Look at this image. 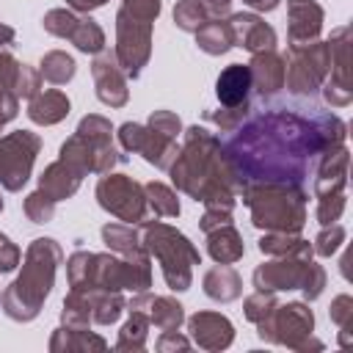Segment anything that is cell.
<instances>
[{
  "label": "cell",
  "instance_id": "obj_1",
  "mask_svg": "<svg viewBox=\"0 0 353 353\" xmlns=\"http://www.w3.org/2000/svg\"><path fill=\"white\" fill-rule=\"evenodd\" d=\"M347 124L320 108L262 105L221 138V154L240 196L248 185H303L320 157L345 143Z\"/></svg>",
  "mask_w": 353,
  "mask_h": 353
},
{
  "label": "cell",
  "instance_id": "obj_2",
  "mask_svg": "<svg viewBox=\"0 0 353 353\" xmlns=\"http://www.w3.org/2000/svg\"><path fill=\"white\" fill-rule=\"evenodd\" d=\"M182 135V146L174 163L168 165L176 190L188 193L193 201H201L204 207L234 210L237 190L221 154V138L199 124L188 127Z\"/></svg>",
  "mask_w": 353,
  "mask_h": 353
},
{
  "label": "cell",
  "instance_id": "obj_3",
  "mask_svg": "<svg viewBox=\"0 0 353 353\" xmlns=\"http://www.w3.org/2000/svg\"><path fill=\"white\" fill-rule=\"evenodd\" d=\"M63 262V248L52 237H36L25 248L19 276L3 290V312L17 323H30L39 317L44 301L55 287L58 265Z\"/></svg>",
  "mask_w": 353,
  "mask_h": 353
},
{
  "label": "cell",
  "instance_id": "obj_4",
  "mask_svg": "<svg viewBox=\"0 0 353 353\" xmlns=\"http://www.w3.org/2000/svg\"><path fill=\"white\" fill-rule=\"evenodd\" d=\"M66 276L72 290H110V292H146L152 287V262L143 256H121V254H94L74 251L66 259Z\"/></svg>",
  "mask_w": 353,
  "mask_h": 353
},
{
  "label": "cell",
  "instance_id": "obj_5",
  "mask_svg": "<svg viewBox=\"0 0 353 353\" xmlns=\"http://www.w3.org/2000/svg\"><path fill=\"white\" fill-rule=\"evenodd\" d=\"M251 223L262 232H301L306 226L303 185H248L240 190Z\"/></svg>",
  "mask_w": 353,
  "mask_h": 353
},
{
  "label": "cell",
  "instance_id": "obj_6",
  "mask_svg": "<svg viewBox=\"0 0 353 353\" xmlns=\"http://www.w3.org/2000/svg\"><path fill=\"white\" fill-rule=\"evenodd\" d=\"M138 232L146 254L160 262L168 290L185 292L193 284V265H201L199 248L176 226L163 221H141Z\"/></svg>",
  "mask_w": 353,
  "mask_h": 353
},
{
  "label": "cell",
  "instance_id": "obj_7",
  "mask_svg": "<svg viewBox=\"0 0 353 353\" xmlns=\"http://www.w3.org/2000/svg\"><path fill=\"white\" fill-rule=\"evenodd\" d=\"M256 290L279 292V290H301L306 301H317L325 290V270L314 259L303 256H273L256 265L251 276Z\"/></svg>",
  "mask_w": 353,
  "mask_h": 353
},
{
  "label": "cell",
  "instance_id": "obj_8",
  "mask_svg": "<svg viewBox=\"0 0 353 353\" xmlns=\"http://www.w3.org/2000/svg\"><path fill=\"white\" fill-rule=\"evenodd\" d=\"M328 41H303L290 44L287 61H284V85L295 97H312L323 88L328 77Z\"/></svg>",
  "mask_w": 353,
  "mask_h": 353
},
{
  "label": "cell",
  "instance_id": "obj_9",
  "mask_svg": "<svg viewBox=\"0 0 353 353\" xmlns=\"http://www.w3.org/2000/svg\"><path fill=\"white\" fill-rule=\"evenodd\" d=\"M314 331V312L309 309V301H290L279 303L265 320L256 323V334L262 342L284 345L290 350H301V345Z\"/></svg>",
  "mask_w": 353,
  "mask_h": 353
},
{
  "label": "cell",
  "instance_id": "obj_10",
  "mask_svg": "<svg viewBox=\"0 0 353 353\" xmlns=\"http://www.w3.org/2000/svg\"><path fill=\"white\" fill-rule=\"evenodd\" d=\"M41 152V138L30 130H14L0 135V188L17 193L28 185L33 163Z\"/></svg>",
  "mask_w": 353,
  "mask_h": 353
},
{
  "label": "cell",
  "instance_id": "obj_11",
  "mask_svg": "<svg viewBox=\"0 0 353 353\" xmlns=\"http://www.w3.org/2000/svg\"><path fill=\"white\" fill-rule=\"evenodd\" d=\"M152 25L146 19H138L127 14L124 8L116 11V47L113 55L127 77H141L143 66L152 58Z\"/></svg>",
  "mask_w": 353,
  "mask_h": 353
},
{
  "label": "cell",
  "instance_id": "obj_12",
  "mask_svg": "<svg viewBox=\"0 0 353 353\" xmlns=\"http://www.w3.org/2000/svg\"><path fill=\"white\" fill-rule=\"evenodd\" d=\"M97 201L105 212L116 215L124 223H141L146 218V193L143 185L135 182L127 174H102V179L97 182Z\"/></svg>",
  "mask_w": 353,
  "mask_h": 353
},
{
  "label": "cell",
  "instance_id": "obj_13",
  "mask_svg": "<svg viewBox=\"0 0 353 353\" xmlns=\"http://www.w3.org/2000/svg\"><path fill=\"white\" fill-rule=\"evenodd\" d=\"M41 25L50 36L69 39L85 55H97V52L105 50V30L88 14H77L72 8H50L44 14Z\"/></svg>",
  "mask_w": 353,
  "mask_h": 353
},
{
  "label": "cell",
  "instance_id": "obj_14",
  "mask_svg": "<svg viewBox=\"0 0 353 353\" xmlns=\"http://www.w3.org/2000/svg\"><path fill=\"white\" fill-rule=\"evenodd\" d=\"M350 28L339 25L331 30L328 39V77L323 83V97L331 108H345L353 99V80H350Z\"/></svg>",
  "mask_w": 353,
  "mask_h": 353
},
{
  "label": "cell",
  "instance_id": "obj_15",
  "mask_svg": "<svg viewBox=\"0 0 353 353\" xmlns=\"http://www.w3.org/2000/svg\"><path fill=\"white\" fill-rule=\"evenodd\" d=\"M116 135H119V143H121L124 152H135L146 163H152L154 168H163V171H168V165L174 163V157L179 152L174 138H165V135L154 132L149 124L124 121Z\"/></svg>",
  "mask_w": 353,
  "mask_h": 353
},
{
  "label": "cell",
  "instance_id": "obj_16",
  "mask_svg": "<svg viewBox=\"0 0 353 353\" xmlns=\"http://www.w3.org/2000/svg\"><path fill=\"white\" fill-rule=\"evenodd\" d=\"M91 77H94V91L97 99L108 108H124L130 102V88H127V74L119 66L116 55L110 50L97 52L91 61Z\"/></svg>",
  "mask_w": 353,
  "mask_h": 353
},
{
  "label": "cell",
  "instance_id": "obj_17",
  "mask_svg": "<svg viewBox=\"0 0 353 353\" xmlns=\"http://www.w3.org/2000/svg\"><path fill=\"white\" fill-rule=\"evenodd\" d=\"M94 146V174H110L116 165L124 163V154L113 146V124L99 113H88L80 119L77 130Z\"/></svg>",
  "mask_w": 353,
  "mask_h": 353
},
{
  "label": "cell",
  "instance_id": "obj_18",
  "mask_svg": "<svg viewBox=\"0 0 353 353\" xmlns=\"http://www.w3.org/2000/svg\"><path fill=\"white\" fill-rule=\"evenodd\" d=\"M127 312H143L149 317V325H154L160 331H179V325L185 323V309L176 298L152 295L149 290L135 292V298L127 301Z\"/></svg>",
  "mask_w": 353,
  "mask_h": 353
},
{
  "label": "cell",
  "instance_id": "obj_19",
  "mask_svg": "<svg viewBox=\"0 0 353 353\" xmlns=\"http://www.w3.org/2000/svg\"><path fill=\"white\" fill-rule=\"evenodd\" d=\"M188 331L190 339L201 350H226L234 342V325L226 314L221 312H196L188 317Z\"/></svg>",
  "mask_w": 353,
  "mask_h": 353
},
{
  "label": "cell",
  "instance_id": "obj_20",
  "mask_svg": "<svg viewBox=\"0 0 353 353\" xmlns=\"http://www.w3.org/2000/svg\"><path fill=\"white\" fill-rule=\"evenodd\" d=\"M229 30H232V44L254 52H265V50H276V30L259 17V14H232L229 19Z\"/></svg>",
  "mask_w": 353,
  "mask_h": 353
},
{
  "label": "cell",
  "instance_id": "obj_21",
  "mask_svg": "<svg viewBox=\"0 0 353 353\" xmlns=\"http://www.w3.org/2000/svg\"><path fill=\"white\" fill-rule=\"evenodd\" d=\"M323 19L325 14L317 0H287V41L303 44L320 39Z\"/></svg>",
  "mask_w": 353,
  "mask_h": 353
},
{
  "label": "cell",
  "instance_id": "obj_22",
  "mask_svg": "<svg viewBox=\"0 0 353 353\" xmlns=\"http://www.w3.org/2000/svg\"><path fill=\"white\" fill-rule=\"evenodd\" d=\"M347 165H350V152L345 143L328 149L317 168H314V196H325V193H345L347 185Z\"/></svg>",
  "mask_w": 353,
  "mask_h": 353
},
{
  "label": "cell",
  "instance_id": "obj_23",
  "mask_svg": "<svg viewBox=\"0 0 353 353\" xmlns=\"http://www.w3.org/2000/svg\"><path fill=\"white\" fill-rule=\"evenodd\" d=\"M248 72H251V88L262 99H268L284 88V58L276 50L254 52L248 61Z\"/></svg>",
  "mask_w": 353,
  "mask_h": 353
},
{
  "label": "cell",
  "instance_id": "obj_24",
  "mask_svg": "<svg viewBox=\"0 0 353 353\" xmlns=\"http://www.w3.org/2000/svg\"><path fill=\"white\" fill-rule=\"evenodd\" d=\"M251 72L248 63H229L218 80H215V97L221 102V108H240V105H251Z\"/></svg>",
  "mask_w": 353,
  "mask_h": 353
},
{
  "label": "cell",
  "instance_id": "obj_25",
  "mask_svg": "<svg viewBox=\"0 0 353 353\" xmlns=\"http://www.w3.org/2000/svg\"><path fill=\"white\" fill-rule=\"evenodd\" d=\"M50 353H91V350H108L105 336L88 331V328H74V325H58L50 336Z\"/></svg>",
  "mask_w": 353,
  "mask_h": 353
},
{
  "label": "cell",
  "instance_id": "obj_26",
  "mask_svg": "<svg viewBox=\"0 0 353 353\" xmlns=\"http://www.w3.org/2000/svg\"><path fill=\"white\" fill-rule=\"evenodd\" d=\"M80 182H83V176H80L74 168H69L63 160H55V163H50V165L41 171V176H39V190H44V193L58 204V201L72 199V196L80 190Z\"/></svg>",
  "mask_w": 353,
  "mask_h": 353
},
{
  "label": "cell",
  "instance_id": "obj_27",
  "mask_svg": "<svg viewBox=\"0 0 353 353\" xmlns=\"http://www.w3.org/2000/svg\"><path fill=\"white\" fill-rule=\"evenodd\" d=\"M72 110V102L63 91L58 88H50V91H39L30 105H28V119L33 124H41V127H52L58 121H63Z\"/></svg>",
  "mask_w": 353,
  "mask_h": 353
},
{
  "label": "cell",
  "instance_id": "obj_28",
  "mask_svg": "<svg viewBox=\"0 0 353 353\" xmlns=\"http://www.w3.org/2000/svg\"><path fill=\"white\" fill-rule=\"evenodd\" d=\"M201 290L210 301H218V303H229L234 298H240L243 292V279L234 268L229 265H215L204 273L201 279Z\"/></svg>",
  "mask_w": 353,
  "mask_h": 353
},
{
  "label": "cell",
  "instance_id": "obj_29",
  "mask_svg": "<svg viewBox=\"0 0 353 353\" xmlns=\"http://www.w3.org/2000/svg\"><path fill=\"white\" fill-rule=\"evenodd\" d=\"M256 248L265 256H303V259L314 256L312 243L303 240L301 232H265L259 237Z\"/></svg>",
  "mask_w": 353,
  "mask_h": 353
},
{
  "label": "cell",
  "instance_id": "obj_30",
  "mask_svg": "<svg viewBox=\"0 0 353 353\" xmlns=\"http://www.w3.org/2000/svg\"><path fill=\"white\" fill-rule=\"evenodd\" d=\"M207 254L218 265H234L237 259H243L245 245H243V237L234 229V223H226V226L207 232Z\"/></svg>",
  "mask_w": 353,
  "mask_h": 353
},
{
  "label": "cell",
  "instance_id": "obj_31",
  "mask_svg": "<svg viewBox=\"0 0 353 353\" xmlns=\"http://www.w3.org/2000/svg\"><path fill=\"white\" fill-rule=\"evenodd\" d=\"M99 234H102V243L113 254H121V256H143L146 254L135 223H105Z\"/></svg>",
  "mask_w": 353,
  "mask_h": 353
},
{
  "label": "cell",
  "instance_id": "obj_32",
  "mask_svg": "<svg viewBox=\"0 0 353 353\" xmlns=\"http://www.w3.org/2000/svg\"><path fill=\"white\" fill-rule=\"evenodd\" d=\"M88 306H91V323H97V325H113L121 317V312L127 309V301H124L121 292L88 290Z\"/></svg>",
  "mask_w": 353,
  "mask_h": 353
},
{
  "label": "cell",
  "instance_id": "obj_33",
  "mask_svg": "<svg viewBox=\"0 0 353 353\" xmlns=\"http://www.w3.org/2000/svg\"><path fill=\"white\" fill-rule=\"evenodd\" d=\"M196 44L201 52L207 55H223L229 52L234 44H232V30H229V22L226 19H207L199 30H196Z\"/></svg>",
  "mask_w": 353,
  "mask_h": 353
},
{
  "label": "cell",
  "instance_id": "obj_34",
  "mask_svg": "<svg viewBox=\"0 0 353 353\" xmlns=\"http://www.w3.org/2000/svg\"><path fill=\"white\" fill-rule=\"evenodd\" d=\"M58 160H63L69 168H74L80 176H88L94 174V146L80 135H69L63 143H61V152H58Z\"/></svg>",
  "mask_w": 353,
  "mask_h": 353
},
{
  "label": "cell",
  "instance_id": "obj_35",
  "mask_svg": "<svg viewBox=\"0 0 353 353\" xmlns=\"http://www.w3.org/2000/svg\"><path fill=\"white\" fill-rule=\"evenodd\" d=\"M39 72H41V80H47V83H52V85H66V83L74 77L77 63H74V58H72L69 52H63V50H50V52L41 55Z\"/></svg>",
  "mask_w": 353,
  "mask_h": 353
},
{
  "label": "cell",
  "instance_id": "obj_36",
  "mask_svg": "<svg viewBox=\"0 0 353 353\" xmlns=\"http://www.w3.org/2000/svg\"><path fill=\"white\" fill-rule=\"evenodd\" d=\"M143 193H146V207L157 215V218H179V199H176V190L152 179L143 185Z\"/></svg>",
  "mask_w": 353,
  "mask_h": 353
},
{
  "label": "cell",
  "instance_id": "obj_37",
  "mask_svg": "<svg viewBox=\"0 0 353 353\" xmlns=\"http://www.w3.org/2000/svg\"><path fill=\"white\" fill-rule=\"evenodd\" d=\"M146 336H149V317L143 312H130L127 323L119 331L116 339V350H143L146 347Z\"/></svg>",
  "mask_w": 353,
  "mask_h": 353
},
{
  "label": "cell",
  "instance_id": "obj_38",
  "mask_svg": "<svg viewBox=\"0 0 353 353\" xmlns=\"http://www.w3.org/2000/svg\"><path fill=\"white\" fill-rule=\"evenodd\" d=\"M207 19H210V11L204 8L201 0H179L174 6V25L185 33H196Z\"/></svg>",
  "mask_w": 353,
  "mask_h": 353
},
{
  "label": "cell",
  "instance_id": "obj_39",
  "mask_svg": "<svg viewBox=\"0 0 353 353\" xmlns=\"http://www.w3.org/2000/svg\"><path fill=\"white\" fill-rule=\"evenodd\" d=\"M22 210H25L28 221H33V223H50V221H52V215H55V201H52L44 190H39V188H36L33 193H28V196H25Z\"/></svg>",
  "mask_w": 353,
  "mask_h": 353
},
{
  "label": "cell",
  "instance_id": "obj_40",
  "mask_svg": "<svg viewBox=\"0 0 353 353\" xmlns=\"http://www.w3.org/2000/svg\"><path fill=\"white\" fill-rule=\"evenodd\" d=\"M279 306V298H276V292H268V290H256V292H251L245 301H243V312H245V317L256 325L259 320H265L273 309Z\"/></svg>",
  "mask_w": 353,
  "mask_h": 353
},
{
  "label": "cell",
  "instance_id": "obj_41",
  "mask_svg": "<svg viewBox=\"0 0 353 353\" xmlns=\"http://www.w3.org/2000/svg\"><path fill=\"white\" fill-rule=\"evenodd\" d=\"M345 193H325V196H317V210H314V218L320 226H328V223H336L345 212Z\"/></svg>",
  "mask_w": 353,
  "mask_h": 353
},
{
  "label": "cell",
  "instance_id": "obj_42",
  "mask_svg": "<svg viewBox=\"0 0 353 353\" xmlns=\"http://www.w3.org/2000/svg\"><path fill=\"white\" fill-rule=\"evenodd\" d=\"M342 243H345V226L342 223H328V226L320 229V234L314 237L312 248L320 256H334L342 248Z\"/></svg>",
  "mask_w": 353,
  "mask_h": 353
},
{
  "label": "cell",
  "instance_id": "obj_43",
  "mask_svg": "<svg viewBox=\"0 0 353 353\" xmlns=\"http://www.w3.org/2000/svg\"><path fill=\"white\" fill-rule=\"evenodd\" d=\"M41 91V72L30 63H19V72H17V83H14V94L19 99H33L36 94Z\"/></svg>",
  "mask_w": 353,
  "mask_h": 353
},
{
  "label": "cell",
  "instance_id": "obj_44",
  "mask_svg": "<svg viewBox=\"0 0 353 353\" xmlns=\"http://www.w3.org/2000/svg\"><path fill=\"white\" fill-rule=\"evenodd\" d=\"M146 124H149L154 132H160V135H165V138H174V141H176V135H182V119H179L174 110H152Z\"/></svg>",
  "mask_w": 353,
  "mask_h": 353
},
{
  "label": "cell",
  "instance_id": "obj_45",
  "mask_svg": "<svg viewBox=\"0 0 353 353\" xmlns=\"http://www.w3.org/2000/svg\"><path fill=\"white\" fill-rule=\"evenodd\" d=\"M248 108H251V105H240V108H218V110H207L204 119L212 121L221 132H229V130H234V127L243 121V116L248 113Z\"/></svg>",
  "mask_w": 353,
  "mask_h": 353
},
{
  "label": "cell",
  "instance_id": "obj_46",
  "mask_svg": "<svg viewBox=\"0 0 353 353\" xmlns=\"http://www.w3.org/2000/svg\"><path fill=\"white\" fill-rule=\"evenodd\" d=\"M121 8L138 19H146V22H154L163 11V0H121Z\"/></svg>",
  "mask_w": 353,
  "mask_h": 353
},
{
  "label": "cell",
  "instance_id": "obj_47",
  "mask_svg": "<svg viewBox=\"0 0 353 353\" xmlns=\"http://www.w3.org/2000/svg\"><path fill=\"white\" fill-rule=\"evenodd\" d=\"M17 72H19V61L11 55L8 47H0V91H11L14 94Z\"/></svg>",
  "mask_w": 353,
  "mask_h": 353
},
{
  "label": "cell",
  "instance_id": "obj_48",
  "mask_svg": "<svg viewBox=\"0 0 353 353\" xmlns=\"http://www.w3.org/2000/svg\"><path fill=\"white\" fill-rule=\"evenodd\" d=\"M328 317L342 328V325H353V298L345 292V295H336L328 306Z\"/></svg>",
  "mask_w": 353,
  "mask_h": 353
},
{
  "label": "cell",
  "instance_id": "obj_49",
  "mask_svg": "<svg viewBox=\"0 0 353 353\" xmlns=\"http://www.w3.org/2000/svg\"><path fill=\"white\" fill-rule=\"evenodd\" d=\"M22 259V251L17 248V243H11V237H6L0 232V273H11Z\"/></svg>",
  "mask_w": 353,
  "mask_h": 353
},
{
  "label": "cell",
  "instance_id": "obj_50",
  "mask_svg": "<svg viewBox=\"0 0 353 353\" xmlns=\"http://www.w3.org/2000/svg\"><path fill=\"white\" fill-rule=\"evenodd\" d=\"M232 223V210H218V207H204V215L199 218V229L207 234L218 226H226Z\"/></svg>",
  "mask_w": 353,
  "mask_h": 353
},
{
  "label": "cell",
  "instance_id": "obj_51",
  "mask_svg": "<svg viewBox=\"0 0 353 353\" xmlns=\"http://www.w3.org/2000/svg\"><path fill=\"white\" fill-rule=\"evenodd\" d=\"M154 347H157L160 353H171V350H188V347H190V339H188V336H182L179 331H163Z\"/></svg>",
  "mask_w": 353,
  "mask_h": 353
},
{
  "label": "cell",
  "instance_id": "obj_52",
  "mask_svg": "<svg viewBox=\"0 0 353 353\" xmlns=\"http://www.w3.org/2000/svg\"><path fill=\"white\" fill-rule=\"evenodd\" d=\"M19 113V97L11 91H0V127L14 121Z\"/></svg>",
  "mask_w": 353,
  "mask_h": 353
},
{
  "label": "cell",
  "instance_id": "obj_53",
  "mask_svg": "<svg viewBox=\"0 0 353 353\" xmlns=\"http://www.w3.org/2000/svg\"><path fill=\"white\" fill-rule=\"evenodd\" d=\"M108 0H66V6L72 8V11H77V14H88V11H97V8H102Z\"/></svg>",
  "mask_w": 353,
  "mask_h": 353
},
{
  "label": "cell",
  "instance_id": "obj_54",
  "mask_svg": "<svg viewBox=\"0 0 353 353\" xmlns=\"http://www.w3.org/2000/svg\"><path fill=\"white\" fill-rule=\"evenodd\" d=\"M204 3V8L210 11V14H215V17H223V14H229V8H232V0H201Z\"/></svg>",
  "mask_w": 353,
  "mask_h": 353
},
{
  "label": "cell",
  "instance_id": "obj_55",
  "mask_svg": "<svg viewBox=\"0 0 353 353\" xmlns=\"http://www.w3.org/2000/svg\"><path fill=\"white\" fill-rule=\"evenodd\" d=\"M243 3H245L248 8H254V11H262V14H265V11L279 8V3H281V0H243Z\"/></svg>",
  "mask_w": 353,
  "mask_h": 353
},
{
  "label": "cell",
  "instance_id": "obj_56",
  "mask_svg": "<svg viewBox=\"0 0 353 353\" xmlns=\"http://www.w3.org/2000/svg\"><path fill=\"white\" fill-rule=\"evenodd\" d=\"M17 41V30L6 22H0V47H11Z\"/></svg>",
  "mask_w": 353,
  "mask_h": 353
},
{
  "label": "cell",
  "instance_id": "obj_57",
  "mask_svg": "<svg viewBox=\"0 0 353 353\" xmlns=\"http://www.w3.org/2000/svg\"><path fill=\"white\" fill-rule=\"evenodd\" d=\"M3 207H6V201H3V196H0V212H3Z\"/></svg>",
  "mask_w": 353,
  "mask_h": 353
}]
</instances>
